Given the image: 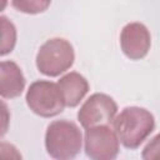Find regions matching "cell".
Returning a JSON list of instances; mask_svg holds the SVG:
<instances>
[{
	"instance_id": "7a4b0ae2",
	"label": "cell",
	"mask_w": 160,
	"mask_h": 160,
	"mask_svg": "<svg viewBox=\"0 0 160 160\" xmlns=\"http://www.w3.org/2000/svg\"><path fill=\"white\" fill-rule=\"evenodd\" d=\"M44 142L46 152L52 159L70 160L80 152L84 138L78 124L68 119H60L48 125Z\"/></svg>"
},
{
	"instance_id": "3957f363",
	"label": "cell",
	"mask_w": 160,
	"mask_h": 160,
	"mask_svg": "<svg viewBox=\"0 0 160 160\" xmlns=\"http://www.w3.org/2000/svg\"><path fill=\"white\" fill-rule=\"evenodd\" d=\"M75 61V51L70 41L64 38H51L38 50L35 64L39 72L56 78L66 72Z\"/></svg>"
},
{
	"instance_id": "277c9868",
	"label": "cell",
	"mask_w": 160,
	"mask_h": 160,
	"mask_svg": "<svg viewBox=\"0 0 160 160\" xmlns=\"http://www.w3.org/2000/svg\"><path fill=\"white\" fill-rule=\"evenodd\" d=\"M28 108L41 118H54L65 109V100L58 82L36 80L30 84L25 95Z\"/></svg>"
},
{
	"instance_id": "7c38bea8",
	"label": "cell",
	"mask_w": 160,
	"mask_h": 160,
	"mask_svg": "<svg viewBox=\"0 0 160 160\" xmlns=\"http://www.w3.org/2000/svg\"><path fill=\"white\" fill-rule=\"evenodd\" d=\"M141 158L144 160H160V132L144 146Z\"/></svg>"
},
{
	"instance_id": "52a82bcc",
	"label": "cell",
	"mask_w": 160,
	"mask_h": 160,
	"mask_svg": "<svg viewBox=\"0 0 160 160\" xmlns=\"http://www.w3.org/2000/svg\"><path fill=\"white\" fill-rule=\"evenodd\" d=\"M151 46V35L149 29L139 21L126 24L120 32V48L124 55L130 60L144 59Z\"/></svg>"
},
{
	"instance_id": "6da1fadb",
	"label": "cell",
	"mask_w": 160,
	"mask_h": 160,
	"mask_svg": "<svg viewBox=\"0 0 160 160\" xmlns=\"http://www.w3.org/2000/svg\"><path fill=\"white\" fill-rule=\"evenodd\" d=\"M115 129L120 144L130 150L138 149L154 131L155 118L145 108H124L114 119Z\"/></svg>"
},
{
	"instance_id": "5b68a950",
	"label": "cell",
	"mask_w": 160,
	"mask_h": 160,
	"mask_svg": "<svg viewBox=\"0 0 160 160\" xmlns=\"http://www.w3.org/2000/svg\"><path fill=\"white\" fill-rule=\"evenodd\" d=\"M84 150L92 160H112L119 155L120 140L112 125H98L85 129Z\"/></svg>"
},
{
	"instance_id": "8992f818",
	"label": "cell",
	"mask_w": 160,
	"mask_h": 160,
	"mask_svg": "<svg viewBox=\"0 0 160 160\" xmlns=\"http://www.w3.org/2000/svg\"><path fill=\"white\" fill-rule=\"evenodd\" d=\"M118 115V104L108 94L95 92L90 95L78 111V120L84 129L98 125H112Z\"/></svg>"
},
{
	"instance_id": "ba28073f",
	"label": "cell",
	"mask_w": 160,
	"mask_h": 160,
	"mask_svg": "<svg viewBox=\"0 0 160 160\" xmlns=\"http://www.w3.org/2000/svg\"><path fill=\"white\" fill-rule=\"evenodd\" d=\"M25 76L21 68L12 60H2L0 64V95L2 99H14L25 89Z\"/></svg>"
},
{
	"instance_id": "8fae6325",
	"label": "cell",
	"mask_w": 160,
	"mask_h": 160,
	"mask_svg": "<svg viewBox=\"0 0 160 160\" xmlns=\"http://www.w3.org/2000/svg\"><path fill=\"white\" fill-rule=\"evenodd\" d=\"M51 0H11V6L22 14L36 15L46 11Z\"/></svg>"
},
{
	"instance_id": "30bf717a",
	"label": "cell",
	"mask_w": 160,
	"mask_h": 160,
	"mask_svg": "<svg viewBox=\"0 0 160 160\" xmlns=\"http://www.w3.org/2000/svg\"><path fill=\"white\" fill-rule=\"evenodd\" d=\"M1 22V48H0V55L5 56L10 54L16 44V28L6 16H0Z\"/></svg>"
},
{
	"instance_id": "9c48e42d",
	"label": "cell",
	"mask_w": 160,
	"mask_h": 160,
	"mask_svg": "<svg viewBox=\"0 0 160 160\" xmlns=\"http://www.w3.org/2000/svg\"><path fill=\"white\" fill-rule=\"evenodd\" d=\"M58 85L61 90L65 105L68 108H76L86 96L90 89L86 78L76 71H70L62 75L58 80Z\"/></svg>"
}]
</instances>
